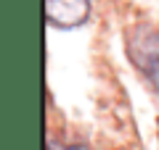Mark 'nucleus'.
<instances>
[{"mask_svg": "<svg viewBox=\"0 0 159 150\" xmlns=\"http://www.w3.org/2000/svg\"><path fill=\"white\" fill-rule=\"evenodd\" d=\"M90 16V0H45V19L51 27L77 29Z\"/></svg>", "mask_w": 159, "mask_h": 150, "instance_id": "obj_2", "label": "nucleus"}, {"mask_svg": "<svg viewBox=\"0 0 159 150\" xmlns=\"http://www.w3.org/2000/svg\"><path fill=\"white\" fill-rule=\"evenodd\" d=\"M48 150H90L85 142H61V140H48Z\"/></svg>", "mask_w": 159, "mask_h": 150, "instance_id": "obj_3", "label": "nucleus"}, {"mask_svg": "<svg viewBox=\"0 0 159 150\" xmlns=\"http://www.w3.org/2000/svg\"><path fill=\"white\" fill-rule=\"evenodd\" d=\"M125 50L130 63L146 77L154 95L159 98V29L148 24H135L125 34Z\"/></svg>", "mask_w": 159, "mask_h": 150, "instance_id": "obj_1", "label": "nucleus"}]
</instances>
